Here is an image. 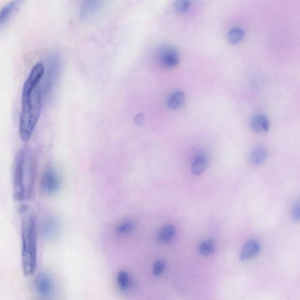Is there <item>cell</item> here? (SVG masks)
<instances>
[{"mask_svg":"<svg viewBox=\"0 0 300 300\" xmlns=\"http://www.w3.org/2000/svg\"><path fill=\"white\" fill-rule=\"evenodd\" d=\"M37 176L36 156L30 149L23 148L15 158L14 170V195L15 200L23 201L33 196Z\"/></svg>","mask_w":300,"mask_h":300,"instance_id":"obj_1","label":"cell"},{"mask_svg":"<svg viewBox=\"0 0 300 300\" xmlns=\"http://www.w3.org/2000/svg\"><path fill=\"white\" fill-rule=\"evenodd\" d=\"M21 261L25 276L31 277L37 267V233L36 218L28 207L22 209Z\"/></svg>","mask_w":300,"mask_h":300,"instance_id":"obj_2","label":"cell"},{"mask_svg":"<svg viewBox=\"0 0 300 300\" xmlns=\"http://www.w3.org/2000/svg\"><path fill=\"white\" fill-rule=\"evenodd\" d=\"M43 97L41 86L38 85L27 98H22V108L20 119V136L22 141L31 138L42 109Z\"/></svg>","mask_w":300,"mask_h":300,"instance_id":"obj_3","label":"cell"},{"mask_svg":"<svg viewBox=\"0 0 300 300\" xmlns=\"http://www.w3.org/2000/svg\"><path fill=\"white\" fill-rule=\"evenodd\" d=\"M45 68L43 63H38L34 66L25 81L22 98L27 97L40 85L41 79L43 77Z\"/></svg>","mask_w":300,"mask_h":300,"instance_id":"obj_4","label":"cell"},{"mask_svg":"<svg viewBox=\"0 0 300 300\" xmlns=\"http://www.w3.org/2000/svg\"><path fill=\"white\" fill-rule=\"evenodd\" d=\"M41 186L44 193L51 195L58 191L60 180L57 172L52 168H48L41 178Z\"/></svg>","mask_w":300,"mask_h":300,"instance_id":"obj_5","label":"cell"},{"mask_svg":"<svg viewBox=\"0 0 300 300\" xmlns=\"http://www.w3.org/2000/svg\"><path fill=\"white\" fill-rule=\"evenodd\" d=\"M158 57L161 64L168 68L177 66L180 60L177 51L169 46L161 47L158 50Z\"/></svg>","mask_w":300,"mask_h":300,"instance_id":"obj_6","label":"cell"},{"mask_svg":"<svg viewBox=\"0 0 300 300\" xmlns=\"http://www.w3.org/2000/svg\"><path fill=\"white\" fill-rule=\"evenodd\" d=\"M57 71V62L56 59H54L50 63L49 70L47 73L46 78L44 82V86L43 88H41L42 97L49 94L52 88L54 81L55 79L56 74Z\"/></svg>","mask_w":300,"mask_h":300,"instance_id":"obj_7","label":"cell"},{"mask_svg":"<svg viewBox=\"0 0 300 300\" xmlns=\"http://www.w3.org/2000/svg\"><path fill=\"white\" fill-rule=\"evenodd\" d=\"M260 245L256 241L250 240L246 243L242 248L240 258L247 261L257 256L260 251Z\"/></svg>","mask_w":300,"mask_h":300,"instance_id":"obj_8","label":"cell"},{"mask_svg":"<svg viewBox=\"0 0 300 300\" xmlns=\"http://www.w3.org/2000/svg\"><path fill=\"white\" fill-rule=\"evenodd\" d=\"M36 286L38 293L43 296H49L52 290V283L46 274H40L37 277Z\"/></svg>","mask_w":300,"mask_h":300,"instance_id":"obj_9","label":"cell"},{"mask_svg":"<svg viewBox=\"0 0 300 300\" xmlns=\"http://www.w3.org/2000/svg\"><path fill=\"white\" fill-rule=\"evenodd\" d=\"M251 127L254 132L262 134L269 129L270 124L267 118L262 114L256 115L252 118Z\"/></svg>","mask_w":300,"mask_h":300,"instance_id":"obj_10","label":"cell"},{"mask_svg":"<svg viewBox=\"0 0 300 300\" xmlns=\"http://www.w3.org/2000/svg\"><path fill=\"white\" fill-rule=\"evenodd\" d=\"M20 1H14L9 2L0 10V28L4 26L9 18L17 8Z\"/></svg>","mask_w":300,"mask_h":300,"instance_id":"obj_11","label":"cell"},{"mask_svg":"<svg viewBox=\"0 0 300 300\" xmlns=\"http://www.w3.org/2000/svg\"><path fill=\"white\" fill-rule=\"evenodd\" d=\"M207 163V159L205 156L200 155L195 158L191 165V171L194 175H200L205 171Z\"/></svg>","mask_w":300,"mask_h":300,"instance_id":"obj_12","label":"cell"},{"mask_svg":"<svg viewBox=\"0 0 300 300\" xmlns=\"http://www.w3.org/2000/svg\"><path fill=\"white\" fill-rule=\"evenodd\" d=\"M267 150L263 148H258L251 152L250 161L253 165H260L267 160Z\"/></svg>","mask_w":300,"mask_h":300,"instance_id":"obj_13","label":"cell"},{"mask_svg":"<svg viewBox=\"0 0 300 300\" xmlns=\"http://www.w3.org/2000/svg\"><path fill=\"white\" fill-rule=\"evenodd\" d=\"M184 92L180 91H175L168 99V107L171 109H177L184 104Z\"/></svg>","mask_w":300,"mask_h":300,"instance_id":"obj_14","label":"cell"},{"mask_svg":"<svg viewBox=\"0 0 300 300\" xmlns=\"http://www.w3.org/2000/svg\"><path fill=\"white\" fill-rule=\"evenodd\" d=\"M101 7V2L96 1H86L83 5L81 15L82 17L86 18L90 17L96 12H97Z\"/></svg>","mask_w":300,"mask_h":300,"instance_id":"obj_15","label":"cell"},{"mask_svg":"<svg viewBox=\"0 0 300 300\" xmlns=\"http://www.w3.org/2000/svg\"><path fill=\"white\" fill-rule=\"evenodd\" d=\"M176 229L173 225H167L162 228L158 235V240L163 244H167L174 238Z\"/></svg>","mask_w":300,"mask_h":300,"instance_id":"obj_16","label":"cell"},{"mask_svg":"<svg viewBox=\"0 0 300 300\" xmlns=\"http://www.w3.org/2000/svg\"><path fill=\"white\" fill-rule=\"evenodd\" d=\"M118 286L123 291L129 290L131 286V280L129 274L124 271L118 273L117 277Z\"/></svg>","mask_w":300,"mask_h":300,"instance_id":"obj_17","label":"cell"},{"mask_svg":"<svg viewBox=\"0 0 300 300\" xmlns=\"http://www.w3.org/2000/svg\"><path fill=\"white\" fill-rule=\"evenodd\" d=\"M245 33L240 28L235 27L231 29L228 33V40L232 44H237L243 40Z\"/></svg>","mask_w":300,"mask_h":300,"instance_id":"obj_18","label":"cell"},{"mask_svg":"<svg viewBox=\"0 0 300 300\" xmlns=\"http://www.w3.org/2000/svg\"><path fill=\"white\" fill-rule=\"evenodd\" d=\"M215 250L214 242L212 240H206L200 244L199 247V251L203 256H209Z\"/></svg>","mask_w":300,"mask_h":300,"instance_id":"obj_19","label":"cell"},{"mask_svg":"<svg viewBox=\"0 0 300 300\" xmlns=\"http://www.w3.org/2000/svg\"><path fill=\"white\" fill-rule=\"evenodd\" d=\"M57 228L56 222L55 219L49 218L44 221L43 224V232L44 234L47 236H51L55 234Z\"/></svg>","mask_w":300,"mask_h":300,"instance_id":"obj_20","label":"cell"},{"mask_svg":"<svg viewBox=\"0 0 300 300\" xmlns=\"http://www.w3.org/2000/svg\"><path fill=\"white\" fill-rule=\"evenodd\" d=\"M191 1L188 0H180V1H175L174 6L175 9L179 12H186L190 8Z\"/></svg>","mask_w":300,"mask_h":300,"instance_id":"obj_21","label":"cell"},{"mask_svg":"<svg viewBox=\"0 0 300 300\" xmlns=\"http://www.w3.org/2000/svg\"><path fill=\"white\" fill-rule=\"evenodd\" d=\"M134 228L133 223L130 221L124 222L118 226L117 231L121 234H127L132 231Z\"/></svg>","mask_w":300,"mask_h":300,"instance_id":"obj_22","label":"cell"},{"mask_svg":"<svg viewBox=\"0 0 300 300\" xmlns=\"http://www.w3.org/2000/svg\"><path fill=\"white\" fill-rule=\"evenodd\" d=\"M165 269V263L161 260H158L153 266L152 272L154 275L159 276L161 275Z\"/></svg>","mask_w":300,"mask_h":300,"instance_id":"obj_23","label":"cell"},{"mask_svg":"<svg viewBox=\"0 0 300 300\" xmlns=\"http://www.w3.org/2000/svg\"><path fill=\"white\" fill-rule=\"evenodd\" d=\"M300 216V204L298 203L294 206L292 210V217L294 221L299 222Z\"/></svg>","mask_w":300,"mask_h":300,"instance_id":"obj_24","label":"cell"},{"mask_svg":"<svg viewBox=\"0 0 300 300\" xmlns=\"http://www.w3.org/2000/svg\"><path fill=\"white\" fill-rule=\"evenodd\" d=\"M145 120V117H144L143 114H137L135 117V123L138 125H142Z\"/></svg>","mask_w":300,"mask_h":300,"instance_id":"obj_25","label":"cell"}]
</instances>
